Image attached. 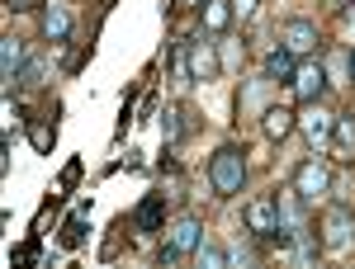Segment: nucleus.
Wrapping results in <instances>:
<instances>
[{"label":"nucleus","mask_w":355,"mask_h":269,"mask_svg":"<svg viewBox=\"0 0 355 269\" xmlns=\"http://www.w3.org/2000/svg\"><path fill=\"white\" fill-rule=\"evenodd\" d=\"M318 250H322L318 232H313V227H303L299 236H294V260H299V265H313V260H318Z\"/></svg>","instance_id":"obj_17"},{"label":"nucleus","mask_w":355,"mask_h":269,"mask_svg":"<svg viewBox=\"0 0 355 269\" xmlns=\"http://www.w3.org/2000/svg\"><path fill=\"white\" fill-rule=\"evenodd\" d=\"M232 5V19H251L256 15V0H227Z\"/></svg>","instance_id":"obj_23"},{"label":"nucleus","mask_w":355,"mask_h":269,"mask_svg":"<svg viewBox=\"0 0 355 269\" xmlns=\"http://www.w3.org/2000/svg\"><path fill=\"white\" fill-rule=\"evenodd\" d=\"M194 260H199L204 269H223V265H227V250H218V245H209V241H199V245H194Z\"/></svg>","instance_id":"obj_19"},{"label":"nucleus","mask_w":355,"mask_h":269,"mask_svg":"<svg viewBox=\"0 0 355 269\" xmlns=\"http://www.w3.org/2000/svg\"><path fill=\"white\" fill-rule=\"evenodd\" d=\"M5 5H10V10H15V15H24V10H38V5H43V0H5Z\"/></svg>","instance_id":"obj_24"},{"label":"nucleus","mask_w":355,"mask_h":269,"mask_svg":"<svg viewBox=\"0 0 355 269\" xmlns=\"http://www.w3.org/2000/svg\"><path fill=\"white\" fill-rule=\"evenodd\" d=\"M351 76H355V53H351Z\"/></svg>","instance_id":"obj_25"},{"label":"nucleus","mask_w":355,"mask_h":269,"mask_svg":"<svg viewBox=\"0 0 355 269\" xmlns=\"http://www.w3.org/2000/svg\"><path fill=\"white\" fill-rule=\"evenodd\" d=\"M175 57H180V66H185L190 81H214V76H218V53H214V43H204V38H185Z\"/></svg>","instance_id":"obj_3"},{"label":"nucleus","mask_w":355,"mask_h":269,"mask_svg":"<svg viewBox=\"0 0 355 269\" xmlns=\"http://www.w3.org/2000/svg\"><path fill=\"white\" fill-rule=\"evenodd\" d=\"M162 137L166 142H180V137H185V113H180V109H166L162 113Z\"/></svg>","instance_id":"obj_18"},{"label":"nucleus","mask_w":355,"mask_h":269,"mask_svg":"<svg viewBox=\"0 0 355 269\" xmlns=\"http://www.w3.org/2000/svg\"><path fill=\"white\" fill-rule=\"evenodd\" d=\"M209 185L218 198H232V194H242L246 185V151L237 142H223L218 151H214V161H209Z\"/></svg>","instance_id":"obj_1"},{"label":"nucleus","mask_w":355,"mask_h":269,"mask_svg":"<svg viewBox=\"0 0 355 269\" xmlns=\"http://www.w3.org/2000/svg\"><path fill=\"white\" fill-rule=\"evenodd\" d=\"M327 189H331V170L318 161V156H313V161H303L299 170H294V194H299L303 203H318Z\"/></svg>","instance_id":"obj_4"},{"label":"nucleus","mask_w":355,"mask_h":269,"mask_svg":"<svg viewBox=\"0 0 355 269\" xmlns=\"http://www.w3.org/2000/svg\"><path fill=\"white\" fill-rule=\"evenodd\" d=\"M261 128H266V137H270V142H284V137L299 128V113H294L289 104H270L266 113H261Z\"/></svg>","instance_id":"obj_11"},{"label":"nucleus","mask_w":355,"mask_h":269,"mask_svg":"<svg viewBox=\"0 0 355 269\" xmlns=\"http://www.w3.org/2000/svg\"><path fill=\"white\" fill-rule=\"evenodd\" d=\"M43 76H48V62H43V57H33V62H24V71H19V85H24V90H38Z\"/></svg>","instance_id":"obj_20"},{"label":"nucleus","mask_w":355,"mask_h":269,"mask_svg":"<svg viewBox=\"0 0 355 269\" xmlns=\"http://www.w3.org/2000/svg\"><path fill=\"white\" fill-rule=\"evenodd\" d=\"M318 24H308V19H289V24L279 28V48H289L294 57H313L318 53Z\"/></svg>","instance_id":"obj_7"},{"label":"nucleus","mask_w":355,"mask_h":269,"mask_svg":"<svg viewBox=\"0 0 355 269\" xmlns=\"http://www.w3.org/2000/svg\"><path fill=\"white\" fill-rule=\"evenodd\" d=\"M246 232H256V236H266V241L279 236V208H275V198L246 203Z\"/></svg>","instance_id":"obj_9"},{"label":"nucleus","mask_w":355,"mask_h":269,"mask_svg":"<svg viewBox=\"0 0 355 269\" xmlns=\"http://www.w3.org/2000/svg\"><path fill=\"white\" fill-rule=\"evenodd\" d=\"M81 241H85V213H76L62 227V245H81Z\"/></svg>","instance_id":"obj_21"},{"label":"nucleus","mask_w":355,"mask_h":269,"mask_svg":"<svg viewBox=\"0 0 355 269\" xmlns=\"http://www.w3.org/2000/svg\"><path fill=\"white\" fill-rule=\"evenodd\" d=\"M331 147H336V156H341V161H355V113H336Z\"/></svg>","instance_id":"obj_13"},{"label":"nucleus","mask_w":355,"mask_h":269,"mask_svg":"<svg viewBox=\"0 0 355 269\" xmlns=\"http://www.w3.org/2000/svg\"><path fill=\"white\" fill-rule=\"evenodd\" d=\"M33 147L38 151H53V128L48 123H33Z\"/></svg>","instance_id":"obj_22"},{"label":"nucleus","mask_w":355,"mask_h":269,"mask_svg":"<svg viewBox=\"0 0 355 269\" xmlns=\"http://www.w3.org/2000/svg\"><path fill=\"white\" fill-rule=\"evenodd\" d=\"M162 213H166L162 194H152V198H142V208H137V232H157V227H162Z\"/></svg>","instance_id":"obj_16"},{"label":"nucleus","mask_w":355,"mask_h":269,"mask_svg":"<svg viewBox=\"0 0 355 269\" xmlns=\"http://www.w3.org/2000/svg\"><path fill=\"white\" fill-rule=\"evenodd\" d=\"M24 62H28L24 38H0V81H5V85H19Z\"/></svg>","instance_id":"obj_10"},{"label":"nucleus","mask_w":355,"mask_h":269,"mask_svg":"<svg viewBox=\"0 0 355 269\" xmlns=\"http://www.w3.org/2000/svg\"><path fill=\"white\" fill-rule=\"evenodd\" d=\"M355 241V217H351V208H327L322 213V245H331V250H341V245H351Z\"/></svg>","instance_id":"obj_6"},{"label":"nucleus","mask_w":355,"mask_h":269,"mask_svg":"<svg viewBox=\"0 0 355 269\" xmlns=\"http://www.w3.org/2000/svg\"><path fill=\"white\" fill-rule=\"evenodd\" d=\"M227 24H232V5L227 0H204V28L209 33H223Z\"/></svg>","instance_id":"obj_15"},{"label":"nucleus","mask_w":355,"mask_h":269,"mask_svg":"<svg viewBox=\"0 0 355 269\" xmlns=\"http://www.w3.org/2000/svg\"><path fill=\"white\" fill-rule=\"evenodd\" d=\"M67 33H71L67 5H48V10H43V38H48V43H67Z\"/></svg>","instance_id":"obj_12"},{"label":"nucleus","mask_w":355,"mask_h":269,"mask_svg":"<svg viewBox=\"0 0 355 269\" xmlns=\"http://www.w3.org/2000/svg\"><path fill=\"white\" fill-rule=\"evenodd\" d=\"M294 71H299V57L289 53V48H275L266 57V81H294Z\"/></svg>","instance_id":"obj_14"},{"label":"nucleus","mask_w":355,"mask_h":269,"mask_svg":"<svg viewBox=\"0 0 355 269\" xmlns=\"http://www.w3.org/2000/svg\"><path fill=\"white\" fill-rule=\"evenodd\" d=\"M204 241V222L199 217H175L171 227H166V241H162V265H171V260H180V255H194V245Z\"/></svg>","instance_id":"obj_2"},{"label":"nucleus","mask_w":355,"mask_h":269,"mask_svg":"<svg viewBox=\"0 0 355 269\" xmlns=\"http://www.w3.org/2000/svg\"><path fill=\"white\" fill-rule=\"evenodd\" d=\"M322 90H327V66L322 62H303L294 71V100L313 104V100H322Z\"/></svg>","instance_id":"obj_8"},{"label":"nucleus","mask_w":355,"mask_h":269,"mask_svg":"<svg viewBox=\"0 0 355 269\" xmlns=\"http://www.w3.org/2000/svg\"><path fill=\"white\" fill-rule=\"evenodd\" d=\"M299 128H303V137H308V147L313 151H322V147H331V133H336V113H327V109L318 104H308V113L299 118Z\"/></svg>","instance_id":"obj_5"}]
</instances>
